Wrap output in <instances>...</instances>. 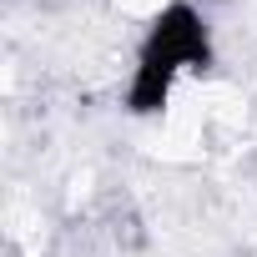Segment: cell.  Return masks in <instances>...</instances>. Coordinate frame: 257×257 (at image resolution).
Wrapping results in <instances>:
<instances>
[{"mask_svg": "<svg viewBox=\"0 0 257 257\" xmlns=\"http://www.w3.org/2000/svg\"><path fill=\"white\" fill-rule=\"evenodd\" d=\"M121 11H132V16H167L172 11V0H116Z\"/></svg>", "mask_w": 257, "mask_h": 257, "instance_id": "1", "label": "cell"}]
</instances>
